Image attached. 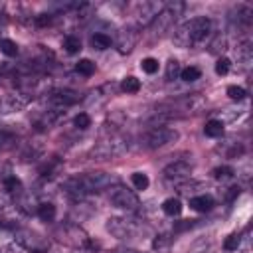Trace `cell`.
Returning a JSON list of instances; mask_svg holds the SVG:
<instances>
[{
	"label": "cell",
	"instance_id": "obj_27",
	"mask_svg": "<svg viewBox=\"0 0 253 253\" xmlns=\"http://www.w3.org/2000/svg\"><path fill=\"white\" fill-rule=\"evenodd\" d=\"M239 243H241V235H239V233H231V235H227V237H225V241H223V249H225L227 253L237 251Z\"/></svg>",
	"mask_w": 253,
	"mask_h": 253
},
{
	"label": "cell",
	"instance_id": "obj_5",
	"mask_svg": "<svg viewBox=\"0 0 253 253\" xmlns=\"http://www.w3.org/2000/svg\"><path fill=\"white\" fill-rule=\"evenodd\" d=\"M126 148H128V140H126L123 134H119V132H111L107 138H103V140L93 148V154L103 160V158H111V156L123 154Z\"/></svg>",
	"mask_w": 253,
	"mask_h": 253
},
{
	"label": "cell",
	"instance_id": "obj_31",
	"mask_svg": "<svg viewBox=\"0 0 253 253\" xmlns=\"http://www.w3.org/2000/svg\"><path fill=\"white\" fill-rule=\"evenodd\" d=\"M140 67H142V71L144 73H156L158 71V59H154V57H144L142 61H140Z\"/></svg>",
	"mask_w": 253,
	"mask_h": 253
},
{
	"label": "cell",
	"instance_id": "obj_10",
	"mask_svg": "<svg viewBox=\"0 0 253 253\" xmlns=\"http://www.w3.org/2000/svg\"><path fill=\"white\" fill-rule=\"evenodd\" d=\"M162 174H164V180H166V182L182 184V182H186V180L190 178V174H192V164L186 162V160H176V162L168 164Z\"/></svg>",
	"mask_w": 253,
	"mask_h": 253
},
{
	"label": "cell",
	"instance_id": "obj_32",
	"mask_svg": "<svg viewBox=\"0 0 253 253\" xmlns=\"http://www.w3.org/2000/svg\"><path fill=\"white\" fill-rule=\"evenodd\" d=\"M57 168H59V160H57V158H51L49 162H45V164L42 166L40 172H42V176H53V172H55Z\"/></svg>",
	"mask_w": 253,
	"mask_h": 253
},
{
	"label": "cell",
	"instance_id": "obj_3",
	"mask_svg": "<svg viewBox=\"0 0 253 253\" xmlns=\"http://www.w3.org/2000/svg\"><path fill=\"white\" fill-rule=\"evenodd\" d=\"M182 10H184V4L182 2H168V4H164L162 10L158 12V16L154 18V22L150 24L152 32L158 34V36L164 34V32H168L174 26V22L178 20V16L182 14Z\"/></svg>",
	"mask_w": 253,
	"mask_h": 253
},
{
	"label": "cell",
	"instance_id": "obj_29",
	"mask_svg": "<svg viewBox=\"0 0 253 253\" xmlns=\"http://www.w3.org/2000/svg\"><path fill=\"white\" fill-rule=\"evenodd\" d=\"M180 77H182L184 81L192 83V81L200 79V69H198V67H194V65H190V67H184V69L180 71Z\"/></svg>",
	"mask_w": 253,
	"mask_h": 253
},
{
	"label": "cell",
	"instance_id": "obj_37",
	"mask_svg": "<svg viewBox=\"0 0 253 253\" xmlns=\"http://www.w3.org/2000/svg\"><path fill=\"white\" fill-rule=\"evenodd\" d=\"M194 221H196V219H182V221H178V223L174 225V231H184V229H190V227H194Z\"/></svg>",
	"mask_w": 253,
	"mask_h": 253
},
{
	"label": "cell",
	"instance_id": "obj_18",
	"mask_svg": "<svg viewBox=\"0 0 253 253\" xmlns=\"http://www.w3.org/2000/svg\"><path fill=\"white\" fill-rule=\"evenodd\" d=\"M162 211L166 213V215H178L180 211H182V204H180V200L178 198H168V200H164L162 202Z\"/></svg>",
	"mask_w": 253,
	"mask_h": 253
},
{
	"label": "cell",
	"instance_id": "obj_7",
	"mask_svg": "<svg viewBox=\"0 0 253 253\" xmlns=\"http://www.w3.org/2000/svg\"><path fill=\"white\" fill-rule=\"evenodd\" d=\"M55 237L61 241V243H65V245H71V247H89L91 245V241H89V237H87V233L79 227V225H75V223H67V225H63V227H59L57 231H55Z\"/></svg>",
	"mask_w": 253,
	"mask_h": 253
},
{
	"label": "cell",
	"instance_id": "obj_36",
	"mask_svg": "<svg viewBox=\"0 0 253 253\" xmlns=\"http://www.w3.org/2000/svg\"><path fill=\"white\" fill-rule=\"evenodd\" d=\"M229 67H231V61L227 57H219L217 63H215V73L217 75H225L229 71Z\"/></svg>",
	"mask_w": 253,
	"mask_h": 253
},
{
	"label": "cell",
	"instance_id": "obj_26",
	"mask_svg": "<svg viewBox=\"0 0 253 253\" xmlns=\"http://www.w3.org/2000/svg\"><path fill=\"white\" fill-rule=\"evenodd\" d=\"M63 47H65L67 53H77L81 49V40L77 36H67L63 40Z\"/></svg>",
	"mask_w": 253,
	"mask_h": 253
},
{
	"label": "cell",
	"instance_id": "obj_11",
	"mask_svg": "<svg viewBox=\"0 0 253 253\" xmlns=\"http://www.w3.org/2000/svg\"><path fill=\"white\" fill-rule=\"evenodd\" d=\"M16 241L22 247H26L30 253H43L47 249V241L43 237H40L38 233H34V231H20Z\"/></svg>",
	"mask_w": 253,
	"mask_h": 253
},
{
	"label": "cell",
	"instance_id": "obj_1",
	"mask_svg": "<svg viewBox=\"0 0 253 253\" xmlns=\"http://www.w3.org/2000/svg\"><path fill=\"white\" fill-rule=\"evenodd\" d=\"M115 182H117L115 176H111L107 172H89V174H77V176L67 178L61 188L65 194H69L73 198H83L87 194L105 190V188L113 186Z\"/></svg>",
	"mask_w": 253,
	"mask_h": 253
},
{
	"label": "cell",
	"instance_id": "obj_6",
	"mask_svg": "<svg viewBox=\"0 0 253 253\" xmlns=\"http://www.w3.org/2000/svg\"><path fill=\"white\" fill-rule=\"evenodd\" d=\"M109 200H111V204H113L115 208H119V210L136 211V210L140 208L138 196H136L132 190L125 188V186H113L111 192H109Z\"/></svg>",
	"mask_w": 253,
	"mask_h": 253
},
{
	"label": "cell",
	"instance_id": "obj_23",
	"mask_svg": "<svg viewBox=\"0 0 253 253\" xmlns=\"http://www.w3.org/2000/svg\"><path fill=\"white\" fill-rule=\"evenodd\" d=\"M4 190H6L8 194H20V192H22V182H20V178H16V176H6V178H4Z\"/></svg>",
	"mask_w": 253,
	"mask_h": 253
},
{
	"label": "cell",
	"instance_id": "obj_25",
	"mask_svg": "<svg viewBox=\"0 0 253 253\" xmlns=\"http://www.w3.org/2000/svg\"><path fill=\"white\" fill-rule=\"evenodd\" d=\"M130 182H132V186H134L136 190H146L148 184H150V180H148V176H146L144 172H134V174L130 176Z\"/></svg>",
	"mask_w": 253,
	"mask_h": 253
},
{
	"label": "cell",
	"instance_id": "obj_19",
	"mask_svg": "<svg viewBox=\"0 0 253 253\" xmlns=\"http://www.w3.org/2000/svg\"><path fill=\"white\" fill-rule=\"evenodd\" d=\"M0 51L8 57H14V55H18V43L10 38H0Z\"/></svg>",
	"mask_w": 253,
	"mask_h": 253
},
{
	"label": "cell",
	"instance_id": "obj_15",
	"mask_svg": "<svg viewBox=\"0 0 253 253\" xmlns=\"http://www.w3.org/2000/svg\"><path fill=\"white\" fill-rule=\"evenodd\" d=\"M190 208L196 211H210L213 208V198L211 196H192L190 198Z\"/></svg>",
	"mask_w": 253,
	"mask_h": 253
},
{
	"label": "cell",
	"instance_id": "obj_38",
	"mask_svg": "<svg viewBox=\"0 0 253 253\" xmlns=\"http://www.w3.org/2000/svg\"><path fill=\"white\" fill-rule=\"evenodd\" d=\"M47 24H51V16L49 14H40V16H36V26H47Z\"/></svg>",
	"mask_w": 253,
	"mask_h": 253
},
{
	"label": "cell",
	"instance_id": "obj_34",
	"mask_svg": "<svg viewBox=\"0 0 253 253\" xmlns=\"http://www.w3.org/2000/svg\"><path fill=\"white\" fill-rule=\"evenodd\" d=\"M73 125L77 126V128H87L89 125H91V117L87 115V113H79V115H75V119H73Z\"/></svg>",
	"mask_w": 253,
	"mask_h": 253
},
{
	"label": "cell",
	"instance_id": "obj_14",
	"mask_svg": "<svg viewBox=\"0 0 253 253\" xmlns=\"http://www.w3.org/2000/svg\"><path fill=\"white\" fill-rule=\"evenodd\" d=\"M231 22H237V26H249L253 22V8L249 4H237L231 12Z\"/></svg>",
	"mask_w": 253,
	"mask_h": 253
},
{
	"label": "cell",
	"instance_id": "obj_35",
	"mask_svg": "<svg viewBox=\"0 0 253 253\" xmlns=\"http://www.w3.org/2000/svg\"><path fill=\"white\" fill-rule=\"evenodd\" d=\"M225 49V38L219 34V36H215V40L210 43V51L211 53H219V51H223Z\"/></svg>",
	"mask_w": 253,
	"mask_h": 253
},
{
	"label": "cell",
	"instance_id": "obj_8",
	"mask_svg": "<svg viewBox=\"0 0 253 253\" xmlns=\"http://www.w3.org/2000/svg\"><path fill=\"white\" fill-rule=\"evenodd\" d=\"M107 229H109V231H111L115 237H119V239H130V237H134V235L138 233L140 223H138V219L113 217V219H109Z\"/></svg>",
	"mask_w": 253,
	"mask_h": 253
},
{
	"label": "cell",
	"instance_id": "obj_22",
	"mask_svg": "<svg viewBox=\"0 0 253 253\" xmlns=\"http://www.w3.org/2000/svg\"><path fill=\"white\" fill-rule=\"evenodd\" d=\"M121 89L125 91V93H138V89H140V81L136 79V77H132V75H128V77H125L123 79V83H121Z\"/></svg>",
	"mask_w": 253,
	"mask_h": 253
},
{
	"label": "cell",
	"instance_id": "obj_16",
	"mask_svg": "<svg viewBox=\"0 0 253 253\" xmlns=\"http://www.w3.org/2000/svg\"><path fill=\"white\" fill-rule=\"evenodd\" d=\"M55 206L51 204V202H42L40 206H38V217L42 219V221H53L55 219Z\"/></svg>",
	"mask_w": 253,
	"mask_h": 253
},
{
	"label": "cell",
	"instance_id": "obj_17",
	"mask_svg": "<svg viewBox=\"0 0 253 253\" xmlns=\"http://www.w3.org/2000/svg\"><path fill=\"white\" fill-rule=\"evenodd\" d=\"M204 132H206L208 136H211V138H217V136L223 134V123L217 121V119H210V121L206 123V126H204Z\"/></svg>",
	"mask_w": 253,
	"mask_h": 253
},
{
	"label": "cell",
	"instance_id": "obj_28",
	"mask_svg": "<svg viewBox=\"0 0 253 253\" xmlns=\"http://www.w3.org/2000/svg\"><path fill=\"white\" fill-rule=\"evenodd\" d=\"M180 71H182V69H180V63H178L176 59H170V61L166 63V79H168V81H174V79L180 75Z\"/></svg>",
	"mask_w": 253,
	"mask_h": 253
},
{
	"label": "cell",
	"instance_id": "obj_21",
	"mask_svg": "<svg viewBox=\"0 0 253 253\" xmlns=\"http://www.w3.org/2000/svg\"><path fill=\"white\" fill-rule=\"evenodd\" d=\"M233 176H235V170L231 166H217V168H213V178L219 180V182H227Z\"/></svg>",
	"mask_w": 253,
	"mask_h": 253
},
{
	"label": "cell",
	"instance_id": "obj_20",
	"mask_svg": "<svg viewBox=\"0 0 253 253\" xmlns=\"http://www.w3.org/2000/svg\"><path fill=\"white\" fill-rule=\"evenodd\" d=\"M111 38L107 36V34H93L91 36V45L95 47V49H107V47H111Z\"/></svg>",
	"mask_w": 253,
	"mask_h": 253
},
{
	"label": "cell",
	"instance_id": "obj_24",
	"mask_svg": "<svg viewBox=\"0 0 253 253\" xmlns=\"http://www.w3.org/2000/svg\"><path fill=\"white\" fill-rule=\"evenodd\" d=\"M75 69H77V73H81V75L89 77V75H93V73H95V63H93L91 59H79V61H77V65H75Z\"/></svg>",
	"mask_w": 253,
	"mask_h": 253
},
{
	"label": "cell",
	"instance_id": "obj_9",
	"mask_svg": "<svg viewBox=\"0 0 253 253\" xmlns=\"http://www.w3.org/2000/svg\"><path fill=\"white\" fill-rule=\"evenodd\" d=\"M162 6H164V4L152 2V0L138 4V6H136V12H134V16H136V28H146V26H150V24L154 22V18L158 16V12L162 10Z\"/></svg>",
	"mask_w": 253,
	"mask_h": 253
},
{
	"label": "cell",
	"instance_id": "obj_33",
	"mask_svg": "<svg viewBox=\"0 0 253 253\" xmlns=\"http://www.w3.org/2000/svg\"><path fill=\"white\" fill-rule=\"evenodd\" d=\"M227 95L233 101H241V99H245V89L243 87H237V85H229L227 87Z\"/></svg>",
	"mask_w": 253,
	"mask_h": 253
},
{
	"label": "cell",
	"instance_id": "obj_30",
	"mask_svg": "<svg viewBox=\"0 0 253 253\" xmlns=\"http://www.w3.org/2000/svg\"><path fill=\"white\" fill-rule=\"evenodd\" d=\"M170 243H172V237H168V235L162 233V235H156V239L152 241V247L158 249V251H168Z\"/></svg>",
	"mask_w": 253,
	"mask_h": 253
},
{
	"label": "cell",
	"instance_id": "obj_2",
	"mask_svg": "<svg viewBox=\"0 0 253 253\" xmlns=\"http://www.w3.org/2000/svg\"><path fill=\"white\" fill-rule=\"evenodd\" d=\"M211 32V20L210 18H192L188 22H184L176 32H174V43L180 47H192L198 45L206 40V36Z\"/></svg>",
	"mask_w": 253,
	"mask_h": 253
},
{
	"label": "cell",
	"instance_id": "obj_4",
	"mask_svg": "<svg viewBox=\"0 0 253 253\" xmlns=\"http://www.w3.org/2000/svg\"><path fill=\"white\" fill-rule=\"evenodd\" d=\"M178 136H180V134H178L176 128H170V126H152V128L140 138V142H142L144 148L154 150V148H162V146H166V144L178 140Z\"/></svg>",
	"mask_w": 253,
	"mask_h": 253
},
{
	"label": "cell",
	"instance_id": "obj_13",
	"mask_svg": "<svg viewBox=\"0 0 253 253\" xmlns=\"http://www.w3.org/2000/svg\"><path fill=\"white\" fill-rule=\"evenodd\" d=\"M136 43V32L132 28H126V30H121L119 36H117V47L121 53H128Z\"/></svg>",
	"mask_w": 253,
	"mask_h": 253
},
{
	"label": "cell",
	"instance_id": "obj_12",
	"mask_svg": "<svg viewBox=\"0 0 253 253\" xmlns=\"http://www.w3.org/2000/svg\"><path fill=\"white\" fill-rule=\"evenodd\" d=\"M81 101V95L73 89H55L49 93V103L55 105L57 109H65V107H71L75 103Z\"/></svg>",
	"mask_w": 253,
	"mask_h": 253
}]
</instances>
